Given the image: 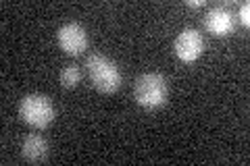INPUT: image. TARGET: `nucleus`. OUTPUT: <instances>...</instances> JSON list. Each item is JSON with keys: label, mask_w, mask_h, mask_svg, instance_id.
Instances as JSON below:
<instances>
[{"label": "nucleus", "mask_w": 250, "mask_h": 166, "mask_svg": "<svg viewBox=\"0 0 250 166\" xmlns=\"http://www.w3.org/2000/svg\"><path fill=\"white\" fill-rule=\"evenodd\" d=\"M85 67H88V75L98 92L115 93L121 88V83H123L121 69L113 58H108L106 54H100V52L90 54L88 60H85Z\"/></svg>", "instance_id": "nucleus-1"}, {"label": "nucleus", "mask_w": 250, "mask_h": 166, "mask_svg": "<svg viewBox=\"0 0 250 166\" xmlns=\"http://www.w3.org/2000/svg\"><path fill=\"white\" fill-rule=\"evenodd\" d=\"M169 96V85L167 79L161 73H144L136 79L134 85V98L142 108L156 110L167 102Z\"/></svg>", "instance_id": "nucleus-2"}, {"label": "nucleus", "mask_w": 250, "mask_h": 166, "mask_svg": "<svg viewBox=\"0 0 250 166\" xmlns=\"http://www.w3.org/2000/svg\"><path fill=\"white\" fill-rule=\"evenodd\" d=\"M19 116L21 121L29 125L31 129H40L44 131L46 127H50L54 116H57V108H54L52 100L42 93H29L21 100L19 104Z\"/></svg>", "instance_id": "nucleus-3"}, {"label": "nucleus", "mask_w": 250, "mask_h": 166, "mask_svg": "<svg viewBox=\"0 0 250 166\" xmlns=\"http://www.w3.org/2000/svg\"><path fill=\"white\" fill-rule=\"evenodd\" d=\"M173 52L182 62L198 60L202 56V52H205V37H202V34H198L196 29L186 27V29L179 31L177 37H175Z\"/></svg>", "instance_id": "nucleus-4"}, {"label": "nucleus", "mask_w": 250, "mask_h": 166, "mask_svg": "<svg viewBox=\"0 0 250 166\" xmlns=\"http://www.w3.org/2000/svg\"><path fill=\"white\" fill-rule=\"evenodd\" d=\"M57 39H59L61 50L65 54H69V56H80L83 50H88V44H90L85 27L80 25V23H75V21L65 23V25L59 29Z\"/></svg>", "instance_id": "nucleus-5"}, {"label": "nucleus", "mask_w": 250, "mask_h": 166, "mask_svg": "<svg viewBox=\"0 0 250 166\" xmlns=\"http://www.w3.org/2000/svg\"><path fill=\"white\" fill-rule=\"evenodd\" d=\"M205 27L208 34H213L217 37L229 36L233 31V15L228 6L217 4L213 9H208V13L205 15Z\"/></svg>", "instance_id": "nucleus-6"}, {"label": "nucleus", "mask_w": 250, "mask_h": 166, "mask_svg": "<svg viewBox=\"0 0 250 166\" xmlns=\"http://www.w3.org/2000/svg\"><path fill=\"white\" fill-rule=\"evenodd\" d=\"M21 156L23 160L29 162V164H40L48 158V141H46L42 135L38 133H31L23 139L21 144Z\"/></svg>", "instance_id": "nucleus-7"}, {"label": "nucleus", "mask_w": 250, "mask_h": 166, "mask_svg": "<svg viewBox=\"0 0 250 166\" xmlns=\"http://www.w3.org/2000/svg\"><path fill=\"white\" fill-rule=\"evenodd\" d=\"M82 81V71L80 67H75V65H69L61 71V83H62V88L65 90H73L77 88V83Z\"/></svg>", "instance_id": "nucleus-8"}, {"label": "nucleus", "mask_w": 250, "mask_h": 166, "mask_svg": "<svg viewBox=\"0 0 250 166\" xmlns=\"http://www.w3.org/2000/svg\"><path fill=\"white\" fill-rule=\"evenodd\" d=\"M240 21H242V25H244V27H250V4L248 2L242 4V9H240Z\"/></svg>", "instance_id": "nucleus-9"}, {"label": "nucleus", "mask_w": 250, "mask_h": 166, "mask_svg": "<svg viewBox=\"0 0 250 166\" xmlns=\"http://www.w3.org/2000/svg\"><path fill=\"white\" fill-rule=\"evenodd\" d=\"M186 4H188V6H192V9H200V6H205L207 2H205V0H188Z\"/></svg>", "instance_id": "nucleus-10"}]
</instances>
